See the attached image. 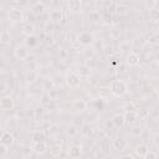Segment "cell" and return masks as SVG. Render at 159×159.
Wrapping results in <instances>:
<instances>
[{
	"mask_svg": "<svg viewBox=\"0 0 159 159\" xmlns=\"http://www.w3.org/2000/svg\"><path fill=\"white\" fill-rule=\"evenodd\" d=\"M157 157H158L157 153H154V152H149V150H148L144 158H148V159H149V158H157Z\"/></svg>",
	"mask_w": 159,
	"mask_h": 159,
	"instance_id": "cell-35",
	"label": "cell"
},
{
	"mask_svg": "<svg viewBox=\"0 0 159 159\" xmlns=\"http://www.w3.org/2000/svg\"><path fill=\"white\" fill-rule=\"evenodd\" d=\"M109 88H111V92H112L113 94L118 96V97L124 96V94L127 93V91H128V86H127V83H125L124 81H120V80L113 81V82L111 83Z\"/></svg>",
	"mask_w": 159,
	"mask_h": 159,
	"instance_id": "cell-1",
	"label": "cell"
},
{
	"mask_svg": "<svg viewBox=\"0 0 159 159\" xmlns=\"http://www.w3.org/2000/svg\"><path fill=\"white\" fill-rule=\"evenodd\" d=\"M113 147L117 149V150H124L125 147H127V142L123 139V138H116L113 140Z\"/></svg>",
	"mask_w": 159,
	"mask_h": 159,
	"instance_id": "cell-11",
	"label": "cell"
},
{
	"mask_svg": "<svg viewBox=\"0 0 159 159\" xmlns=\"http://www.w3.org/2000/svg\"><path fill=\"white\" fill-rule=\"evenodd\" d=\"M34 31H35V27H34V25L30 24V22H27V24H25V25L22 26V34H25V35H27V36L34 35Z\"/></svg>",
	"mask_w": 159,
	"mask_h": 159,
	"instance_id": "cell-19",
	"label": "cell"
},
{
	"mask_svg": "<svg viewBox=\"0 0 159 159\" xmlns=\"http://www.w3.org/2000/svg\"><path fill=\"white\" fill-rule=\"evenodd\" d=\"M127 63L132 67L139 65V56L135 52H129L128 56H127Z\"/></svg>",
	"mask_w": 159,
	"mask_h": 159,
	"instance_id": "cell-8",
	"label": "cell"
},
{
	"mask_svg": "<svg viewBox=\"0 0 159 159\" xmlns=\"http://www.w3.org/2000/svg\"><path fill=\"white\" fill-rule=\"evenodd\" d=\"M155 5H157V0H145V6L149 10L153 9V7H155Z\"/></svg>",
	"mask_w": 159,
	"mask_h": 159,
	"instance_id": "cell-30",
	"label": "cell"
},
{
	"mask_svg": "<svg viewBox=\"0 0 159 159\" xmlns=\"http://www.w3.org/2000/svg\"><path fill=\"white\" fill-rule=\"evenodd\" d=\"M14 106H15L14 99H12L10 96H4V97H1V99H0V108H1V111H4V112L12 111V109H14Z\"/></svg>",
	"mask_w": 159,
	"mask_h": 159,
	"instance_id": "cell-3",
	"label": "cell"
},
{
	"mask_svg": "<svg viewBox=\"0 0 159 159\" xmlns=\"http://www.w3.org/2000/svg\"><path fill=\"white\" fill-rule=\"evenodd\" d=\"M97 92H98V96H99V98H102V99H106V98H108V97H109V94L112 93V92H111V88H109V87H106V86H102V87H99Z\"/></svg>",
	"mask_w": 159,
	"mask_h": 159,
	"instance_id": "cell-14",
	"label": "cell"
},
{
	"mask_svg": "<svg viewBox=\"0 0 159 159\" xmlns=\"http://www.w3.org/2000/svg\"><path fill=\"white\" fill-rule=\"evenodd\" d=\"M73 108L76 111H78V112H82V111L87 109V102L84 99H81V98L75 99L73 101Z\"/></svg>",
	"mask_w": 159,
	"mask_h": 159,
	"instance_id": "cell-10",
	"label": "cell"
},
{
	"mask_svg": "<svg viewBox=\"0 0 159 159\" xmlns=\"http://www.w3.org/2000/svg\"><path fill=\"white\" fill-rule=\"evenodd\" d=\"M7 16H9V20H11V21H14V22L22 21V19H24L22 11H21V10H19V9H10V11H9Z\"/></svg>",
	"mask_w": 159,
	"mask_h": 159,
	"instance_id": "cell-4",
	"label": "cell"
},
{
	"mask_svg": "<svg viewBox=\"0 0 159 159\" xmlns=\"http://www.w3.org/2000/svg\"><path fill=\"white\" fill-rule=\"evenodd\" d=\"M81 7H82L81 0H70V1H68V9H70L71 11H73V12L80 11Z\"/></svg>",
	"mask_w": 159,
	"mask_h": 159,
	"instance_id": "cell-12",
	"label": "cell"
},
{
	"mask_svg": "<svg viewBox=\"0 0 159 159\" xmlns=\"http://www.w3.org/2000/svg\"><path fill=\"white\" fill-rule=\"evenodd\" d=\"M113 122H114V125H117V127L124 125V123H125L124 114H116V116L113 117Z\"/></svg>",
	"mask_w": 159,
	"mask_h": 159,
	"instance_id": "cell-20",
	"label": "cell"
},
{
	"mask_svg": "<svg viewBox=\"0 0 159 159\" xmlns=\"http://www.w3.org/2000/svg\"><path fill=\"white\" fill-rule=\"evenodd\" d=\"M113 124H114L113 119H112V120H107V122H106V127H107V129H112Z\"/></svg>",
	"mask_w": 159,
	"mask_h": 159,
	"instance_id": "cell-37",
	"label": "cell"
},
{
	"mask_svg": "<svg viewBox=\"0 0 159 159\" xmlns=\"http://www.w3.org/2000/svg\"><path fill=\"white\" fill-rule=\"evenodd\" d=\"M65 81L67 83V86L70 88H77L81 83V77L77 72H73V71H68L66 77H65Z\"/></svg>",
	"mask_w": 159,
	"mask_h": 159,
	"instance_id": "cell-2",
	"label": "cell"
},
{
	"mask_svg": "<svg viewBox=\"0 0 159 159\" xmlns=\"http://www.w3.org/2000/svg\"><path fill=\"white\" fill-rule=\"evenodd\" d=\"M128 10H129V7L125 6V5H118V6L116 7V12H117L118 15H125V14L128 12Z\"/></svg>",
	"mask_w": 159,
	"mask_h": 159,
	"instance_id": "cell-25",
	"label": "cell"
},
{
	"mask_svg": "<svg viewBox=\"0 0 159 159\" xmlns=\"http://www.w3.org/2000/svg\"><path fill=\"white\" fill-rule=\"evenodd\" d=\"M0 142L7 147H10L12 143H14V137L10 132H2L1 133V137H0Z\"/></svg>",
	"mask_w": 159,
	"mask_h": 159,
	"instance_id": "cell-6",
	"label": "cell"
},
{
	"mask_svg": "<svg viewBox=\"0 0 159 159\" xmlns=\"http://www.w3.org/2000/svg\"><path fill=\"white\" fill-rule=\"evenodd\" d=\"M77 73L80 75V77H89V75H91V67L87 66V65L80 66L78 70H77Z\"/></svg>",
	"mask_w": 159,
	"mask_h": 159,
	"instance_id": "cell-13",
	"label": "cell"
},
{
	"mask_svg": "<svg viewBox=\"0 0 159 159\" xmlns=\"http://www.w3.org/2000/svg\"><path fill=\"white\" fill-rule=\"evenodd\" d=\"M99 19H101V15H99L98 11H91V12L88 14V20H89V22L96 24V22L99 21Z\"/></svg>",
	"mask_w": 159,
	"mask_h": 159,
	"instance_id": "cell-21",
	"label": "cell"
},
{
	"mask_svg": "<svg viewBox=\"0 0 159 159\" xmlns=\"http://www.w3.org/2000/svg\"><path fill=\"white\" fill-rule=\"evenodd\" d=\"M32 139H34L35 142H41V140L43 139V135H42L41 133H34V134H32Z\"/></svg>",
	"mask_w": 159,
	"mask_h": 159,
	"instance_id": "cell-32",
	"label": "cell"
},
{
	"mask_svg": "<svg viewBox=\"0 0 159 159\" xmlns=\"http://www.w3.org/2000/svg\"><path fill=\"white\" fill-rule=\"evenodd\" d=\"M10 41H11L10 31H7V30H2L1 34H0V42H1V43H10Z\"/></svg>",
	"mask_w": 159,
	"mask_h": 159,
	"instance_id": "cell-16",
	"label": "cell"
},
{
	"mask_svg": "<svg viewBox=\"0 0 159 159\" xmlns=\"http://www.w3.org/2000/svg\"><path fill=\"white\" fill-rule=\"evenodd\" d=\"M81 147L80 145H73V147H71L70 148V150H68V155L71 157V158H78L80 155H81Z\"/></svg>",
	"mask_w": 159,
	"mask_h": 159,
	"instance_id": "cell-17",
	"label": "cell"
},
{
	"mask_svg": "<svg viewBox=\"0 0 159 159\" xmlns=\"http://www.w3.org/2000/svg\"><path fill=\"white\" fill-rule=\"evenodd\" d=\"M42 11H43V5L42 4L37 2L36 5H34V7H32V14L34 15H40V14H42Z\"/></svg>",
	"mask_w": 159,
	"mask_h": 159,
	"instance_id": "cell-24",
	"label": "cell"
},
{
	"mask_svg": "<svg viewBox=\"0 0 159 159\" xmlns=\"http://www.w3.org/2000/svg\"><path fill=\"white\" fill-rule=\"evenodd\" d=\"M155 92H157V94H158V96H159V86H158V87H157V89H155Z\"/></svg>",
	"mask_w": 159,
	"mask_h": 159,
	"instance_id": "cell-39",
	"label": "cell"
},
{
	"mask_svg": "<svg viewBox=\"0 0 159 159\" xmlns=\"http://www.w3.org/2000/svg\"><path fill=\"white\" fill-rule=\"evenodd\" d=\"M46 149H47V147H46V144H45L43 140H41V142H35V144H34V147H32V150H34V153H36V154H43V153L46 152Z\"/></svg>",
	"mask_w": 159,
	"mask_h": 159,
	"instance_id": "cell-7",
	"label": "cell"
},
{
	"mask_svg": "<svg viewBox=\"0 0 159 159\" xmlns=\"http://www.w3.org/2000/svg\"><path fill=\"white\" fill-rule=\"evenodd\" d=\"M27 55H29V51H27V47H26L25 45H19V46H16V48H15V57H16L17 60L22 61V60H25V58L27 57Z\"/></svg>",
	"mask_w": 159,
	"mask_h": 159,
	"instance_id": "cell-5",
	"label": "cell"
},
{
	"mask_svg": "<svg viewBox=\"0 0 159 159\" xmlns=\"http://www.w3.org/2000/svg\"><path fill=\"white\" fill-rule=\"evenodd\" d=\"M149 19H150L152 21H158V20H159V10L155 9V7L150 9V10H149Z\"/></svg>",
	"mask_w": 159,
	"mask_h": 159,
	"instance_id": "cell-23",
	"label": "cell"
},
{
	"mask_svg": "<svg viewBox=\"0 0 159 159\" xmlns=\"http://www.w3.org/2000/svg\"><path fill=\"white\" fill-rule=\"evenodd\" d=\"M37 77H39L37 72H35V71H30V72L27 73V76H26V80H27V82L32 83V82H35V81L37 80Z\"/></svg>",
	"mask_w": 159,
	"mask_h": 159,
	"instance_id": "cell-26",
	"label": "cell"
},
{
	"mask_svg": "<svg viewBox=\"0 0 159 159\" xmlns=\"http://www.w3.org/2000/svg\"><path fill=\"white\" fill-rule=\"evenodd\" d=\"M7 148H9L7 145H5V144L1 143V145H0V158H1V159L6 157V154H7V152H9Z\"/></svg>",
	"mask_w": 159,
	"mask_h": 159,
	"instance_id": "cell-29",
	"label": "cell"
},
{
	"mask_svg": "<svg viewBox=\"0 0 159 159\" xmlns=\"http://www.w3.org/2000/svg\"><path fill=\"white\" fill-rule=\"evenodd\" d=\"M154 145H155L157 148H159V137H155V138H154Z\"/></svg>",
	"mask_w": 159,
	"mask_h": 159,
	"instance_id": "cell-38",
	"label": "cell"
},
{
	"mask_svg": "<svg viewBox=\"0 0 159 159\" xmlns=\"http://www.w3.org/2000/svg\"><path fill=\"white\" fill-rule=\"evenodd\" d=\"M91 40H92V36L89 34H82L80 36V41L82 43H88V42H91Z\"/></svg>",
	"mask_w": 159,
	"mask_h": 159,
	"instance_id": "cell-27",
	"label": "cell"
},
{
	"mask_svg": "<svg viewBox=\"0 0 159 159\" xmlns=\"http://www.w3.org/2000/svg\"><path fill=\"white\" fill-rule=\"evenodd\" d=\"M57 128H58L57 125H51V127H48V129H47L48 134H57V133L60 132V129H57Z\"/></svg>",
	"mask_w": 159,
	"mask_h": 159,
	"instance_id": "cell-31",
	"label": "cell"
},
{
	"mask_svg": "<svg viewBox=\"0 0 159 159\" xmlns=\"http://www.w3.org/2000/svg\"><path fill=\"white\" fill-rule=\"evenodd\" d=\"M124 118H125V123L133 124L138 119V113H135L134 111H127V113L124 114Z\"/></svg>",
	"mask_w": 159,
	"mask_h": 159,
	"instance_id": "cell-9",
	"label": "cell"
},
{
	"mask_svg": "<svg viewBox=\"0 0 159 159\" xmlns=\"http://www.w3.org/2000/svg\"><path fill=\"white\" fill-rule=\"evenodd\" d=\"M67 133H68V135L70 137H75V135H77V133H78V129H77V127L76 125H70L68 127V130H67Z\"/></svg>",
	"mask_w": 159,
	"mask_h": 159,
	"instance_id": "cell-28",
	"label": "cell"
},
{
	"mask_svg": "<svg viewBox=\"0 0 159 159\" xmlns=\"http://www.w3.org/2000/svg\"><path fill=\"white\" fill-rule=\"evenodd\" d=\"M149 149H148V147L147 145H144V144H140L137 149H135V154L138 155V157H145V154H147V152H148Z\"/></svg>",
	"mask_w": 159,
	"mask_h": 159,
	"instance_id": "cell-22",
	"label": "cell"
},
{
	"mask_svg": "<svg viewBox=\"0 0 159 159\" xmlns=\"http://www.w3.org/2000/svg\"><path fill=\"white\" fill-rule=\"evenodd\" d=\"M50 19H51L52 21H55V22L61 21V20H62V11H61V10H52V11L50 12Z\"/></svg>",
	"mask_w": 159,
	"mask_h": 159,
	"instance_id": "cell-18",
	"label": "cell"
},
{
	"mask_svg": "<svg viewBox=\"0 0 159 159\" xmlns=\"http://www.w3.org/2000/svg\"><path fill=\"white\" fill-rule=\"evenodd\" d=\"M51 99H52V98L50 97V94H48V96H43V97H42V103H43V104H47V103H50Z\"/></svg>",
	"mask_w": 159,
	"mask_h": 159,
	"instance_id": "cell-36",
	"label": "cell"
},
{
	"mask_svg": "<svg viewBox=\"0 0 159 159\" xmlns=\"http://www.w3.org/2000/svg\"><path fill=\"white\" fill-rule=\"evenodd\" d=\"M132 133H133L134 135H139V134L142 133V128H140V127H134V128L132 129Z\"/></svg>",
	"mask_w": 159,
	"mask_h": 159,
	"instance_id": "cell-34",
	"label": "cell"
},
{
	"mask_svg": "<svg viewBox=\"0 0 159 159\" xmlns=\"http://www.w3.org/2000/svg\"><path fill=\"white\" fill-rule=\"evenodd\" d=\"M148 116V109L143 108V109H139V113H138V117L139 118H145Z\"/></svg>",
	"mask_w": 159,
	"mask_h": 159,
	"instance_id": "cell-33",
	"label": "cell"
},
{
	"mask_svg": "<svg viewBox=\"0 0 159 159\" xmlns=\"http://www.w3.org/2000/svg\"><path fill=\"white\" fill-rule=\"evenodd\" d=\"M61 152H62L61 142H58V143L53 144V145L50 148V155H51V157H57V155H60V154H61Z\"/></svg>",
	"mask_w": 159,
	"mask_h": 159,
	"instance_id": "cell-15",
	"label": "cell"
}]
</instances>
